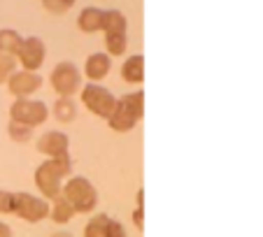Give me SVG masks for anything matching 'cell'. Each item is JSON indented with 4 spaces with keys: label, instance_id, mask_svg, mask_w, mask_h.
Masks as SVG:
<instances>
[{
    "label": "cell",
    "instance_id": "obj_5",
    "mask_svg": "<svg viewBox=\"0 0 263 237\" xmlns=\"http://www.w3.org/2000/svg\"><path fill=\"white\" fill-rule=\"evenodd\" d=\"M80 103L89 114L107 121L112 109H115V105H117V95L112 93L107 86L91 84L89 82V84H82V89H80Z\"/></svg>",
    "mask_w": 263,
    "mask_h": 237
},
{
    "label": "cell",
    "instance_id": "obj_26",
    "mask_svg": "<svg viewBox=\"0 0 263 237\" xmlns=\"http://www.w3.org/2000/svg\"><path fill=\"white\" fill-rule=\"evenodd\" d=\"M49 237H74L72 232H68V230H56V232H51Z\"/></svg>",
    "mask_w": 263,
    "mask_h": 237
},
{
    "label": "cell",
    "instance_id": "obj_22",
    "mask_svg": "<svg viewBox=\"0 0 263 237\" xmlns=\"http://www.w3.org/2000/svg\"><path fill=\"white\" fill-rule=\"evenodd\" d=\"M74 3H77V0H42V7H45L49 14L61 16V14H65V12L72 10Z\"/></svg>",
    "mask_w": 263,
    "mask_h": 237
},
{
    "label": "cell",
    "instance_id": "obj_1",
    "mask_svg": "<svg viewBox=\"0 0 263 237\" xmlns=\"http://www.w3.org/2000/svg\"><path fill=\"white\" fill-rule=\"evenodd\" d=\"M68 177H72V161L70 156L65 158H45L33 172V184L40 193V198H45L47 203L61 195L63 182Z\"/></svg>",
    "mask_w": 263,
    "mask_h": 237
},
{
    "label": "cell",
    "instance_id": "obj_17",
    "mask_svg": "<svg viewBox=\"0 0 263 237\" xmlns=\"http://www.w3.org/2000/svg\"><path fill=\"white\" fill-rule=\"evenodd\" d=\"M103 33H128V19L121 10H103Z\"/></svg>",
    "mask_w": 263,
    "mask_h": 237
},
{
    "label": "cell",
    "instance_id": "obj_11",
    "mask_svg": "<svg viewBox=\"0 0 263 237\" xmlns=\"http://www.w3.org/2000/svg\"><path fill=\"white\" fill-rule=\"evenodd\" d=\"M84 237H128L126 228L121 226L117 219L107 216V214H96L89 219V223L84 226Z\"/></svg>",
    "mask_w": 263,
    "mask_h": 237
},
{
    "label": "cell",
    "instance_id": "obj_3",
    "mask_svg": "<svg viewBox=\"0 0 263 237\" xmlns=\"http://www.w3.org/2000/svg\"><path fill=\"white\" fill-rule=\"evenodd\" d=\"M61 195L70 203L74 214H91L98 207V191L91 184V179L82 177V174H72V177L65 179Z\"/></svg>",
    "mask_w": 263,
    "mask_h": 237
},
{
    "label": "cell",
    "instance_id": "obj_10",
    "mask_svg": "<svg viewBox=\"0 0 263 237\" xmlns=\"http://www.w3.org/2000/svg\"><path fill=\"white\" fill-rule=\"evenodd\" d=\"M35 149L45 158H65L70 156V137L63 130H45L35 140Z\"/></svg>",
    "mask_w": 263,
    "mask_h": 237
},
{
    "label": "cell",
    "instance_id": "obj_7",
    "mask_svg": "<svg viewBox=\"0 0 263 237\" xmlns=\"http://www.w3.org/2000/svg\"><path fill=\"white\" fill-rule=\"evenodd\" d=\"M47 118H49V105L42 100L24 98L10 105V121L24 124L28 128H40L47 124Z\"/></svg>",
    "mask_w": 263,
    "mask_h": 237
},
{
    "label": "cell",
    "instance_id": "obj_12",
    "mask_svg": "<svg viewBox=\"0 0 263 237\" xmlns=\"http://www.w3.org/2000/svg\"><path fill=\"white\" fill-rule=\"evenodd\" d=\"M109 72H112V58L105 51H96V54H89V58L84 61L82 77H86L91 84H100Z\"/></svg>",
    "mask_w": 263,
    "mask_h": 237
},
{
    "label": "cell",
    "instance_id": "obj_21",
    "mask_svg": "<svg viewBox=\"0 0 263 237\" xmlns=\"http://www.w3.org/2000/svg\"><path fill=\"white\" fill-rule=\"evenodd\" d=\"M16 70H19V65H16L14 56L3 54V51H0V86L7 84V79H10Z\"/></svg>",
    "mask_w": 263,
    "mask_h": 237
},
{
    "label": "cell",
    "instance_id": "obj_15",
    "mask_svg": "<svg viewBox=\"0 0 263 237\" xmlns=\"http://www.w3.org/2000/svg\"><path fill=\"white\" fill-rule=\"evenodd\" d=\"M74 216H77V214H74V209L70 207V203L63 195L49 200V216L47 219H51V223H56V226H65V223H70Z\"/></svg>",
    "mask_w": 263,
    "mask_h": 237
},
{
    "label": "cell",
    "instance_id": "obj_9",
    "mask_svg": "<svg viewBox=\"0 0 263 237\" xmlns=\"http://www.w3.org/2000/svg\"><path fill=\"white\" fill-rule=\"evenodd\" d=\"M7 91L12 93L14 100L33 98L37 91L42 89V77L40 72H28V70H16L10 79H7Z\"/></svg>",
    "mask_w": 263,
    "mask_h": 237
},
{
    "label": "cell",
    "instance_id": "obj_18",
    "mask_svg": "<svg viewBox=\"0 0 263 237\" xmlns=\"http://www.w3.org/2000/svg\"><path fill=\"white\" fill-rule=\"evenodd\" d=\"M128 49V33H105V54L109 58L124 56Z\"/></svg>",
    "mask_w": 263,
    "mask_h": 237
},
{
    "label": "cell",
    "instance_id": "obj_20",
    "mask_svg": "<svg viewBox=\"0 0 263 237\" xmlns=\"http://www.w3.org/2000/svg\"><path fill=\"white\" fill-rule=\"evenodd\" d=\"M7 135H10V140L16 144H28V142H33L35 128H28V126H24V124L10 121V124H7Z\"/></svg>",
    "mask_w": 263,
    "mask_h": 237
},
{
    "label": "cell",
    "instance_id": "obj_6",
    "mask_svg": "<svg viewBox=\"0 0 263 237\" xmlns=\"http://www.w3.org/2000/svg\"><path fill=\"white\" fill-rule=\"evenodd\" d=\"M49 84L59 98H72L82 89V70L72 61H61L49 74Z\"/></svg>",
    "mask_w": 263,
    "mask_h": 237
},
{
    "label": "cell",
    "instance_id": "obj_8",
    "mask_svg": "<svg viewBox=\"0 0 263 237\" xmlns=\"http://www.w3.org/2000/svg\"><path fill=\"white\" fill-rule=\"evenodd\" d=\"M14 58H16L19 70L37 72V70L45 65V58H47V47H45V42H42V37H37V35H28V37H24Z\"/></svg>",
    "mask_w": 263,
    "mask_h": 237
},
{
    "label": "cell",
    "instance_id": "obj_16",
    "mask_svg": "<svg viewBox=\"0 0 263 237\" xmlns=\"http://www.w3.org/2000/svg\"><path fill=\"white\" fill-rule=\"evenodd\" d=\"M49 114L56 118V121H61V124H70V121L77 118V103H74L72 98H56V103L51 105Z\"/></svg>",
    "mask_w": 263,
    "mask_h": 237
},
{
    "label": "cell",
    "instance_id": "obj_23",
    "mask_svg": "<svg viewBox=\"0 0 263 237\" xmlns=\"http://www.w3.org/2000/svg\"><path fill=\"white\" fill-rule=\"evenodd\" d=\"M133 223H135V228H138V230H142V226H144V191H142V188L138 191V198H135Z\"/></svg>",
    "mask_w": 263,
    "mask_h": 237
},
{
    "label": "cell",
    "instance_id": "obj_19",
    "mask_svg": "<svg viewBox=\"0 0 263 237\" xmlns=\"http://www.w3.org/2000/svg\"><path fill=\"white\" fill-rule=\"evenodd\" d=\"M21 40L24 35L14 28H0V51L3 54H10V56H16L21 47Z\"/></svg>",
    "mask_w": 263,
    "mask_h": 237
},
{
    "label": "cell",
    "instance_id": "obj_14",
    "mask_svg": "<svg viewBox=\"0 0 263 237\" xmlns=\"http://www.w3.org/2000/svg\"><path fill=\"white\" fill-rule=\"evenodd\" d=\"M77 28L86 35H93L103 30V10L100 7H84L77 16Z\"/></svg>",
    "mask_w": 263,
    "mask_h": 237
},
{
    "label": "cell",
    "instance_id": "obj_2",
    "mask_svg": "<svg viewBox=\"0 0 263 237\" xmlns=\"http://www.w3.org/2000/svg\"><path fill=\"white\" fill-rule=\"evenodd\" d=\"M144 118V93L142 91H130L117 98V105L109 114L107 124L115 133H130L135 126Z\"/></svg>",
    "mask_w": 263,
    "mask_h": 237
},
{
    "label": "cell",
    "instance_id": "obj_25",
    "mask_svg": "<svg viewBox=\"0 0 263 237\" xmlns=\"http://www.w3.org/2000/svg\"><path fill=\"white\" fill-rule=\"evenodd\" d=\"M0 237H14V230H12L10 223L0 221Z\"/></svg>",
    "mask_w": 263,
    "mask_h": 237
},
{
    "label": "cell",
    "instance_id": "obj_4",
    "mask_svg": "<svg viewBox=\"0 0 263 237\" xmlns=\"http://www.w3.org/2000/svg\"><path fill=\"white\" fill-rule=\"evenodd\" d=\"M10 214L26 223H40L49 216V203L40 195L26 191L10 193Z\"/></svg>",
    "mask_w": 263,
    "mask_h": 237
},
{
    "label": "cell",
    "instance_id": "obj_13",
    "mask_svg": "<svg viewBox=\"0 0 263 237\" xmlns=\"http://www.w3.org/2000/svg\"><path fill=\"white\" fill-rule=\"evenodd\" d=\"M121 79L130 86H140L144 82V56L142 54H133L121 63Z\"/></svg>",
    "mask_w": 263,
    "mask_h": 237
},
{
    "label": "cell",
    "instance_id": "obj_24",
    "mask_svg": "<svg viewBox=\"0 0 263 237\" xmlns=\"http://www.w3.org/2000/svg\"><path fill=\"white\" fill-rule=\"evenodd\" d=\"M10 214V191H3L0 188V216Z\"/></svg>",
    "mask_w": 263,
    "mask_h": 237
}]
</instances>
